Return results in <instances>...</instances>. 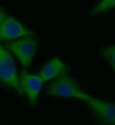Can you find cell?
<instances>
[{
    "instance_id": "cell-1",
    "label": "cell",
    "mask_w": 115,
    "mask_h": 125,
    "mask_svg": "<svg viewBox=\"0 0 115 125\" xmlns=\"http://www.w3.org/2000/svg\"><path fill=\"white\" fill-rule=\"evenodd\" d=\"M46 94L48 96L75 99L84 102L91 96L83 91L76 81L68 74L61 75L52 82L46 90Z\"/></svg>"
},
{
    "instance_id": "cell-2",
    "label": "cell",
    "mask_w": 115,
    "mask_h": 125,
    "mask_svg": "<svg viewBox=\"0 0 115 125\" xmlns=\"http://www.w3.org/2000/svg\"><path fill=\"white\" fill-rule=\"evenodd\" d=\"M5 48L16 57L25 68H27L32 64L37 52L38 41L35 35L27 36L6 42Z\"/></svg>"
},
{
    "instance_id": "cell-3",
    "label": "cell",
    "mask_w": 115,
    "mask_h": 125,
    "mask_svg": "<svg viewBox=\"0 0 115 125\" xmlns=\"http://www.w3.org/2000/svg\"><path fill=\"white\" fill-rule=\"evenodd\" d=\"M0 83L21 94L19 73L11 52L0 42Z\"/></svg>"
},
{
    "instance_id": "cell-4",
    "label": "cell",
    "mask_w": 115,
    "mask_h": 125,
    "mask_svg": "<svg viewBox=\"0 0 115 125\" xmlns=\"http://www.w3.org/2000/svg\"><path fill=\"white\" fill-rule=\"evenodd\" d=\"M43 83L38 74L31 73L25 69L19 75V85L21 94L25 96L32 106L38 104Z\"/></svg>"
},
{
    "instance_id": "cell-5",
    "label": "cell",
    "mask_w": 115,
    "mask_h": 125,
    "mask_svg": "<svg viewBox=\"0 0 115 125\" xmlns=\"http://www.w3.org/2000/svg\"><path fill=\"white\" fill-rule=\"evenodd\" d=\"M31 35H35L34 32L12 16L7 15L0 24V42H7Z\"/></svg>"
},
{
    "instance_id": "cell-6",
    "label": "cell",
    "mask_w": 115,
    "mask_h": 125,
    "mask_svg": "<svg viewBox=\"0 0 115 125\" xmlns=\"http://www.w3.org/2000/svg\"><path fill=\"white\" fill-rule=\"evenodd\" d=\"M102 125H115V104L90 96L85 101Z\"/></svg>"
},
{
    "instance_id": "cell-7",
    "label": "cell",
    "mask_w": 115,
    "mask_h": 125,
    "mask_svg": "<svg viewBox=\"0 0 115 125\" xmlns=\"http://www.w3.org/2000/svg\"><path fill=\"white\" fill-rule=\"evenodd\" d=\"M68 70V65L63 60L58 57H53L41 68L38 75L43 83H45L67 74Z\"/></svg>"
},
{
    "instance_id": "cell-8",
    "label": "cell",
    "mask_w": 115,
    "mask_h": 125,
    "mask_svg": "<svg viewBox=\"0 0 115 125\" xmlns=\"http://www.w3.org/2000/svg\"><path fill=\"white\" fill-rule=\"evenodd\" d=\"M115 8V0H100L89 11L90 17H96L108 12Z\"/></svg>"
},
{
    "instance_id": "cell-9",
    "label": "cell",
    "mask_w": 115,
    "mask_h": 125,
    "mask_svg": "<svg viewBox=\"0 0 115 125\" xmlns=\"http://www.w3.org/2000/svg\"><path fill=\"white\" fill-rule=\"evenodd\" d=\"M99 54L108 62L115 74V44L101 48L99 50Z\"/></svg>"
},
{
    "instance_id": "cell-10",
    "label": "cell",
    "mask_w": 115,
    "mask_h": 125,
    "mask_svg": "<svg viewBox=\"0 0 115 125\" xmlns=\"http://www.w3.org/2000/svg\"><path fill=\"white\" fill-rule=\"evenodd\" d=\"M7 14L4 11V10L0 7V24L7 17Z\"/></svg>"
}]
</instances>
